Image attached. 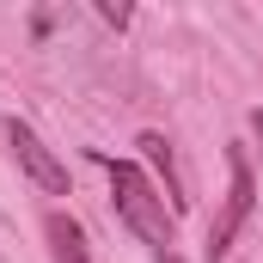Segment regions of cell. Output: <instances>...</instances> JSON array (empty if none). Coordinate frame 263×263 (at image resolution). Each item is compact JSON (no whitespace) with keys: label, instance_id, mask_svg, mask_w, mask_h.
Wrapping results in <instances>:
<instances>
[{"label":"cell","instance_id":"6da1fadb","mask_svg":"<svg viewBox=\"0 0 263 263\" xmlns=\"http://www.w3.org/2000/svg\"><path fill=\"white\" fill-rule=\"evenodd\" d=\"M92 159H98L104 178H110V202H117L123 227H129L153 257L178 251V214H172V202L159 196V184H153L135 159H117V153H92Z\"/></svg>","mask_w":263,"mask_h":263},{"label":"cell","instance_id":"7a4b0ae2","mask_svg":"<svg viewBox=\"0 0 263 263\" xmlns=\"http://www.w3.org/2000/svg\"><path fill=\"white\" fill-rule=\"evenodd\" d=\"M251 214H257V172H251L245 147H227V196L214 208V220H208V257L214 263L233 251V239L245 233Z\"/></svg>","mask_w":263,"mask_h":263},{"label":"cell","instance_id":"3957f363","mask_svg":"<svg viewBox=\"0 0 263 263\" xmlns=\"http://www.w3.org/2000/svg\"><path fill=\"white\" fill-rule=\"evenodd\" d=\"M0 135H6V147H12V159H18V172H25L37 190H49V196H67V165L55 159V147H49L43 135L31 129L25 117H0Z\"/></svg>","mask_w":263,"mask_h":263},{"label":"cell","instance_id":"277c9868","mask_svg":"<svg viewBox=\"0 0 263 263\" xmlns=\"http://www.w3.org/2000/svg\"><path fill=\"white\" fill-rule=\"evenodd\" d=\"M135 147H141V159L153 165V184H159V196L172 202V214H184V208H190V184H184V172H178L172 141H165L159 129H141V141H135Z\"/></svg>","mask_w":263,"mask_h":263},{"label":"cell","instance_id":"5b68a950","mask_svg":"<svg viewBox=\"0 0 263 263\" xmlns=\"http://www.w3.org/2000/svg\"><path fill=\"white\" fill-rule=\"evenodd\" d=\"M43 239H49V257L55 263H92V245H86V227L62 214V208H49L43 214Z\"/></svg>","mask_w":263,"mask_h":263},{"label":"cell","instance_id":"8992f818","mask_svg":"<svg viewBox=\"0 0 263 263\" xmlns=\"http://www.w3.org/2000/svg\"><path fill=\"white\" fill-rule=\"evenodd\" d=\"M98 18H104V25H117V31H123V25H129L135 12L129 6H117V0H98Z\"/></svg>","mask_w":263,"mask_h":263},{"label":"cell","instance_id":"52a82bcc","mask_svg":"<svg viewBox=\"0 0 263 263\" xmlns=\"http://www.w3.org/2000/svg\"><path fill=\"white\" fill-rule=\"evenodd\" d=\"M251 135H257V147H263V110H251Z\"/></svg>","mask_w":263,"mask_h":263},{"label":"cell","instance_id":"ba28073f","mask_svg":"<svg viewBox=\"0 0 263 263\" xmlns=\"http://www.w3.org/2000/svg\"><path fill=\"white\" fill-rule=\"evenodd\" d=\"M153 263H184V257H178V251H165V257H153Z\"/></svg>","mask_w":263,"mask_h":263}]
</instances>
